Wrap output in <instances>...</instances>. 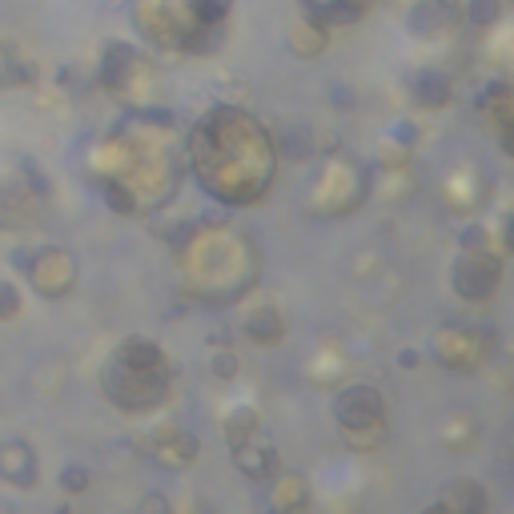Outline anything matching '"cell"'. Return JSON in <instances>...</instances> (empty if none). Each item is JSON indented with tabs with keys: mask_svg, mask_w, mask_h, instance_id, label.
Returning a JSON list of instances; mask_svg holds the SVG:
<instances>
[{
	"mask_svg": "<svg viewBox=\"0 0 514 514\" xmlns=\"http://www.w3.org/2000/svg\"><path fill=\"white\" fill-rule=\"evenodd\" d=\"M462 257H466V262H458V270H454L458 294H462L466 302L490 298L494 286H498V262H494L490 253H462Z\"/></svg>",
	"mask_w": 514,
	"mask_h": 514,
	"instance_id": "1",
	"label": "cell"
},
{
	"mask_svg": "<svg viewBox=\"0 0 514 514\" xmlns=\"http://www.w3.org/2000/svg\"><path fill=\"white\" fill-rule=\"evenodd\" d=\"M334 418L342 422V430H354V426H370V422H382V398L378 390L370 386H346L338 398H334Z\"/></svg>",
	"mask_w": 514,
	"mask_h": 514,
	"instance_id": "2",
	"label": "cell"
},
{
	"mask_svg": "<svg viewBox=\"0 0 514 514\" xmlns=\"http://www.w3.org/2000/svg\"><path fill=\"white\" fill-rule=\"evenodd\" d=\"M458 17H462V0H422L410 21L418 37H442L458 25Z\"/></svg>",
	"mask_w": 514,
	"mask_h": 514,
	"instance_id": "3",
	"label": "cell"
},
{
	"mask_svg": "<svg viewBox=\"0 0 514 514\" xmlns=\"http://www.w3.org/2000/svg\"><path fill=\"white\" fill-rule=\"evenodd\" d=\"M0 478L21 486V490L37 486V454H33V446H25L17 438L0 442Z\"/></svg>",
	"mask_w": 514,
	"mask_h": 514,
	"instance_id": "4",
	"label": "cell"
},
{
	"mask_svg": "<svg viewBox=\"0 0 514 514\" xmlns=\"http://www.w3.org/2000/svg\"><path fill=\"white\" fill-rule=\"evenodd\" d=\"M117 366H129L133 374H157V370H165V350L157 342L133 334L117 346Z\"/></svg>",
	"mask_w": 514,
	"mask_h": 514,
	"instance_id": "5",
	"label": "cell"
},
{
	"mask_svg": "<svg viewBox=\"0 0 514 514\" xmlns=\"http://www.w3.org/2000/svg\"><path fill=\"white\" fill-rule=\"evenodd\" d=\"M414 101L418 105H426V109H442L450 97H454V85H450V77L446 73H438V69H422L418 77H414Z\"/></svg>",
	"mask_w": 514,
	"mask_h": 514,
	"instance_id": "6",
	"label": "cell"
},
{
	"mask_svg": "<svg viewBox=\"0 0 514 514\" xmlns=\"http://www.w3.org/2000/svg\"><path fill=\"white\" fill-rule=\"evenodd\" d=\"M193 458H197V438H189V434H181V430H169V434L157 442V462L169 466V470H185Z\"/></svg>",
	"mask_w": 514,
	"mask_h": 514,
	"instance_id": "7",
	"label": "cell"
},
{
	"mask_svg": "<svg viewBox=\"0 0 514 514\" xmlns=\"http://www.w3.org/2000/svg\"><path fill=\"white\" fill-rule=\"evenodd\" d=\"M233 462H237V470H241L245 478H266V474L274 470V450H270V446H253V442L245 438V442L233 446Z\"/></svg>",
	"mask_w": 514,
	"mask_h": 514,
	"instance_id": "8",
	"label": "cell"
},
{
	"mask_svg": "<svg viewBox=\"0 0 514 514\" xmlns=\"http://www.w3.org/2000/svg\"><path fill=\"white\" fill-rule=\"evenodd\" d=\"M245 334H249L253 342H278V338L286 334V322H282V314H278L274 306H262V310H253V314L245 318Z\"/></svg>",
	"mask_w": 514,
	"mask_h": 514,
	"instance_id": "9",
	"label": "cell"
},
{
	"mask_svg": "<svg viewBox=\"0 0 514 514\" xmlns=\"http://www.w3.org/2000/svg\"><path fill=\"white\" fill-rule=\"evenodd\" d=\"M270 502H274L278 510H302V506L310 502L306 478H302V474H282V478L274 482V494H270Z\"/></svg>",
	"mask_w": 514,
	"mask_h": 514,
	"instance_id": "10",
	"label": "cell"
},
{
	"mask_svg": "<svg viewBox=\"0 0 514 514\" xmlns=\"http://www.w3.org/2000/svg\"><path fill=\"white\" fill-rule=\"evenodd\" d=\"M442 506H450V510H482L486 494L474 486V478H458V486L442 494Z\"/></svg>",
	"mask_w": 514,
	"mask_h": 514,
	"instance_id": "11",
	"label": "cell"
},
{
	"mask_svg": "<svg viewBox=\"0 0 514 514\" xmlns=\"http://www.w3.org/2000/svg\"><path fill=\"white\" fill-rule=\"evenodd\" d=\"M290 49L298 57H318L326 49V25H298L290 33Z\"/></svg>",
	"mask_w": 514,
	"mask_h": 514,
	"instance_id": "12",
	"label": "cell"
},
{
	"mask_svg": "<svg viewBox=\"0 0 514 514\" xmlns=\"http://www.w3.org/2000/svg\"><path fill=\"white\" fill-rule=\"evenodd\" d=\"M249 434H257V410H253V406H237V410L225 418V438H229V446H237V442H245Z\"/></svg>",
	"mask_w": 514,
	"mask_h": 514,
	"instance_id": "13",
	"label": "cell"
},
{
	"mask_svg": "<svg viewBox=\"0 0 514 514\" xmlns=\"http://www.w3.org/2000/svg\"><path fill=\"white\" fill-rule=\"evenodd\" d=\"M462 13L474 29H490L502 17V0H462Z\"/></svg>",
	"mask_w": 514,
	"mask_h": 514,
	"instance_id": "14",
	"label": "cell"
},
{
	"mask_svg": "<svg viewBox=\"0 0 514 514\" xmlns=\"http://www.w3.org/2000/svg\"><path fill=\"white\" fill-rule=\"evenodd\" d=\"M346 442H350L354 450H362V454H370V450H378V446L386 442V422H370V426H354V430H346Z\"/></svg>",
	"mask_w": 514,
	"mask_h": 514,
	"instance_id": "15",
	"label": "cell"
},
{
	"mask_svg": "<svg viewBox=\"0 0 514 514\" xmlns=\"http://www.w3.org/2000/svg\"><path fill=\"white\" fill-rule=\"evenodd\" d=\"M89 482H93V470L89 466H65L61 470V490L65 494H85Z\"/></svg>",
	"mask_w": 514,
	"mask_h": 514,
	"instance_id": "16",
	"label": "cell"
},
{
	"mask_svg": "<svg viewBox=\"0 0 514 514\" xmlns=\"http://www.w3.org/2000/svg\"><path fill=\"white\" fill-rule=\"evenodd\" d=\"M209 370H213V378H237V370H241V362H237V354L233 350H217L213 354V362H209Z\"/></svg>",
	"mask_w": 514,
	"mask_h": 514,
	"instance_id": "17",
	"label": "cell"
},
{
	"mask_svg": "<svg viewBox=\"0 0 514 514\" xmlns=\"http://www.w3.org/2000/svg\"><path fill=\"white\" fill-rule=\"evenodd\" d=\"M21 314V294L13 282H0V322H9Z\"/></svg>",
	"mask_w": 514,
	"mask_h": 514,
	"instance_id": "18",
	"label": "cell"
},
{
	"mask_svg": "<svg viewBox=\"0 0 514 514\" xmlns=\"http://www.w3.org/2000/svg\"><path fill=\"white\" fill-rule=\"evenodd\" d=\"M398 366H402V370H414V366H422V350H414V346H402V350H398Z\"/></svg>",
	"mask_w": 514,
	"mask_h": 514,
	"instance_id": "19",
	"label": "cell"
},
{
	"mask_svg": "<svg viewBox=\"0 0 514 514\" xmlns=\"http://www.w3.org/2000/svg\"><path fill=\"white\" fill-rule=\"evenodd\" d=\"M141 510H169V498H161V494H149V498H141Z\"/></svg>",
	"mask_w": 514,
	"mask_h": 514,
	"instance_id": "20",
	"label": "cell"
}]
</instances>
